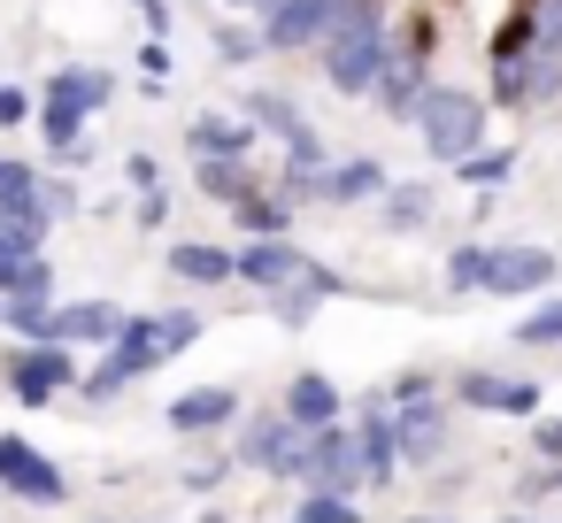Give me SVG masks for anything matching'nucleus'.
<instances>
[{"instance_id":"obj_38","label":"nucleus","mask_w":562,"mask_h":523,"mask_svg":"<svg viewBox=\"0 0 562 523\" xmlns=\"http://www.w3.org/2000/svg\"><path fill=\"white\" fill-rule=\"evenodd\" d=\"M132 9H139V24H147V39H170V0H132Z\"/></svg>"},{"instance_id":"obj_7","label":"nucleus","mask_w":562,"mask_h":523,"mask_svg":"<svg viewBox=\"0 0 562 523\" xmlns=\"http://www.w3.org/2000/svg\"><path fill=\"white\" fill-rule=\"evenodd\" d=\"M0 492H16V500H32V508H63V500H70V477H63L32 439L0 431Z\"/></svg>"},{"instance_id":"obj_5","label":"nucleus","mask_w":562,"mask_h":523,"mask_svg":"<svg viewBox=\"0 0 562 523\" xmlns=\"http://www.w3.org/2000/svg\"><path fill=\"white\" fill-rule=\"evenodd\" d=\"M355 9V0H270V9H262V47L270 55H316L324 39H331V24Z\"/></svg>"},{"instance_id":"obj_11","label":"nucleus","mask_w":562,"mask_h":523,"mask_svg":"<svg viewBox=\"0 0 562 523\" xmlns=\"http://www.w3.org/2000/svg\"><path fill=\"white\" fill-rule=\"evenodd\" d=\"M308 262H316V254H301L293 239H247V247H239V285L285 293V285H301V277H308Z\"/></svg>"},{"instance_id":"obj_24","label":"nucleus","mask_w":562,"mask_h":523,"mask_svg":"<svg viewBox=\"0 0 562 523\" xmlns=\"http://www.w3.org/2000/svg\"><path fill=\"white\" fill-rule=\"evenodd\" d=\"M232 224H239V239H293V201L270 185H255V193H239V208H232Z\"/></svg>"},{"instance_id":"obj_42","label":"nucleus","mask_w":562,"mask_h":523,"mask_svg":"<svg viewBox=\"0 0 562 523\" xmlns=\"http://www.w3.org/2000/svg\"><path fill=\"white\" fill-rule=\"evenodd\" d=\"M216 477H224V462H193V469H186V485H193V492H209Z\"/></svg>"},{"instance_id":"obj_14","label":"nucleus","mask_w":562,"mask_h":523,"mask_svg":"<svg viewBox=\"0 0 562 523\" xmlns=\"http://www.w3.org/2000/svg\"><path fill=\"white\" fill-rule=\"evenodd\" d=\"M393 431H401V462H439L447 454V408L424 400H393Z\"/></svg>"},{"instance_id":"obj_37","label":"nucleus","mask_w":562,"mask_h":523,"mask_svg":"<svg viewBox=\"0 0 562 523\" xmlns=\"http://www.w3.org/2000/svg\"><path fill=\"white\" fill-rule=\"evenodd\" d=\"M139 224H147V231L170 224V185H147V193H139Z\"/></svg>"},{"instance_id":"obj_34","label":"nucleus","mask_w":562,"mask_h":523,"mask_svg":"<svg viewBox=\"0 0 562 523\" xmlns=\"http://www.w3.org/2000/svg\"><path fill=\"white\" fill-rule=\"evenodd\" d=\"M485 285V247H454L447 254V293H477Z\"/></svg>"},{"instance_id":"obj_4","label":"nucleus","mask_w":562,"mask_h":523,"mask_svg":"<svg viewBox=\"0 0 562 523\" xmlns=\"http://www.w3.org/2000/svg\"><path fill=\"white\" fill-rule=\"evenodd\" d=\"M362 485H370V469H362V439L339 431V423L308 431V446H301V492H362Z\"/></svg>"},{"instance_id":"obj_25","label":"nucleus","mask_w":562,"mask_h":523,"mask_svg":"<svg viewBox=\"0 0 562 523\" xmlns=\"http://www.w3.org/2000/svg\"><path fill=\"white\" fill-rule=\"evenodd\" d=\"M285 416H293L301 431H324V423H339V385H331L324 369H301V377L285 385Z\"/></svg>"},{"instance_id":"obj_8","label":"nucleus","mask_w":562,"mask_h":523,"mask_svg":"<svg viewBox=\"0 0 562 523\" xmlns=\"http://www.w3.org/2000/svg\"><path fill=\"white\" fill-rule=\"evenodd\" d=\"M86 369H78V354L70 346H16L9 354V393L24 400V408H47L55 393H70Z\"/></svg>"},{"instance_id":"obj_9","label":"nucleus","mask_w":562,"mask_h":523,"mask_svg":"<svg viewBox=\"0 0 562 523\" xmlns=\"http://www.w3.org/2000/svg\"><path fill=\"white\" fill-rule=\"evenodd\" d=\"M554 285V254L547 247H485V285L477 293H493V300H531V293H547Z\"/></svg>"},{"instance_id":"obj_40","label":"nucleus","mask_w":562,"mask_h":523,"mask_svg":"<svg viewBox=\"0 0 562 523\" xmlns=\"http://www.w3.org/2000/svg\"><path fill=\"white\" fill-rule=\"evenodd\" d=\"M531 446H539V462H562V416H554V423H539V431H531Z\"/></svg>"},{"instance_id":"obj_44","label":"nucleus","mask_w":562,"mask_h":523,"mask_svg":"<svg viewBox=\"0 0 562 523\" xmlns=\"http://www.w3.org/2000/svg\"><path fill=\"white\" fill-rule=\"evenodd\" d=\"M408 523H447V515H408Z\"/></svg>"},{"instance_id":"obj_21","label":"nucleus","mask_w":562,"mask_h":523,"mask_svg":"<svg viewBox=\"0 0 562 523\" xmlns=\"http://www.w3.org/2000/svg\"><path fill=\"white\" fill-rule=\"evenodd\" d=\"M339 293H347V277H339L331 262H308V277H301V285L270 293V316H278V323H316V308H324V300H339Z\"/></svg>"},{"instance_id":"obj_27","label":"nucleus","mask_w":562,"mask_h":523,"mask_svg":"<svg viewBox=\"0 0 562 523\" xmlns=\"http://www.w3.org/2000/svg\"><path fill=\"white\" fill-rule=\"evenodd\" d=\"M378 216H385V231H424V224H431V185H424V178H401V185H385Z\"/></svg>"},{"instance_id":"obj_10","label":"nucleus","mask_w":562,"mask_h":523,"mask_svg":"<svg viewBox=\"0 0 562 523\" xmlns=\"http://www.w3.org/2000/svg\"><path fill=\"white\" fill-rule=\"evenodd\" d=\"M301 446H308V431L278 408V416H262V423H247V439L232 446L247 469H262V477H301Z\"/></svg>"},{"instance_id":"obj_29","label":"nucleus","mask_w":562,"mask_h":523,"mask_svg":"<svg viewBox=\"0 0 562 523\" xmlns=\"http://www.w3.org/2000/svg\"><path fill=\"white\" fill-rule=\"evenodd\" d=\"M508 170H516V155H508V147H477L470 162H454V178H462V185H477V193H501V185H508Z\"/></svg>"},{"instance_id":"obj_2","label":"nucleus","mask_w":562,"mask_h":523,"mask_svg":"<svg viewBox=\"0 0 562 523\" xmlns=\"http://www.w3.org/2000/svg\"><path fill=\"white\" fill-rule=\"evenodd\" d=\"M316 62H324V86L331 93H347V101H370L378 93V78L393 62V32H385L378 0H355V9L331 24V39L316 47Z\"/></svg>"},{"instance_id":"obj_12","label":"nucleus","mask_w":562,"mask_h":523,"mask_svg":"<svg viewBox=\"0 0 562 523\" xmlns=\"http://www.w3.org/2000/svg\"><path fill=\"white\" fill-rule=\"evenodd\" d=\"M109 101H116V78H109V70H93V62L55 70V78H47V93H40V109H70V116H86V124H93Z\"/></svg>"},{"instance_id":"obj_22","label":"nucleus","mask_w":562,"mask_h":523,"mask_svg":"<svg viewBox=\"0 0 562 523\" xmlns=\"http://www.w3.org/2000/svg\"><path fill=\"white\" fill-rule=\"evenodd\" d=\"M55 331H63V346H116L124 308L116 300H63L55 308Z\"/></svg>"},{"instance_id":"obj_20","label":"nucleus","mask_w":562,"mask_h":523,"mask_svg":"<svg viewBox=\"0 0 562 523\" xmlns=\"http://www.w3.org/2000/svg\"><path fill=\"white\" fill-rule=\"evenodd\" d=\"M362 469H370V485H385L393 469H401V431H393V393H378V400H362Z\"/></svg>"},{"instance_id":"obj_16","label":"nucleus","mask_w":562,"mask_h":523,"mask_svg":"<svg viewBox=\"0 0 562 523\" xmlns=\"http://www.w3.org/2000/svg\"><path fill=\"white\" fill-rule=\"evenodd\" d=\"M385 162L378 155H347V162H331L324 170V185H316V201H331V208H362V201H385Z\"/></svg>"},{"instance_id":"obj_32","label":"nucleus","mask_w":562,"mask_h":523,"mask_svg":"<svg viewBox=\"0 0 562 523\" xmlns=\"http://www.w3.org/2000/svg\"><path fill=\"white\" fill-rule=\"evenodd\" d=\"M393 55H401V62H424V70H431V55H439V16H431V9H416Z\"/></svg>"},{"instance_id":"obj_41","label":"nucleus","mask_w":562,"mask_h":523,"mask_svg":"<svg viewBox=\"0 0 562 523\" xmlns=\"http://www.w3.org/2000/svg\"><path fill=\"white\" fill-rule=\"evenodd\" d=\"M124 178H132L139 193H147V185H162V170H155V155H132V162H124Z\"/></svg>"},{"instance_id":"obj_35","label":"nucleus","mask_w":562,"mask_h":523,"mask_svg":"<svg viewBox=\"0 0 562 523\" xmlns=\"http://www.w3.org/2000/svg\"><path fill=\"white\" fill-rule=\"evenodd\" d=\"M139 70H147V93H170V70H178L170 62V39H147L139 47Z\"/></svg>"},{"instance_id":"obj_3","label":"nucleus","mask_w":562,"mask_h":523,"mask_svg":"<svg viewBox=\"0 0 562 523\" xmlns=\"http://www.w3.org/2000/svg\"><path fill=\"white\" fill-rule=\"evenodd\" d=\"M408 132L424 139V155L431 162H470L477 147H485V101L477 93H462V86H424V101H416V116H408Z\"/></svg>"},{"instance_id":"obj_46","label":"nucleus","mask_w":562,"mask_h":523,"mask_svg":"<svg viewBox=\"0 0 562 523\" xmlns=\"http://www.w3.org/2000/svg\"><path fill=\"white\" fill-rule=\"evenodd\" d=\"M0 162H9V155H0Z\"/></svg>"},{"instance_id":"obj_26","label":"nucleus","mask_w":562,"mask_h":523,"mask_svg":"<svg viewBox=\"0 0 562 523\" xmlns=\"http://www.w3.org/2000/svg\"><path fill=\"white\" fill-rule=\"evenodd\" d=\"M424 86H431V78H424V62H401V55H393L370 101H378L385 116H401V124H408V116H416V101H424Z\"/></svg>"},{"instance_id":"obj_33","label":"nucleus","mask_w":562,"mask_h":523,"mask_svg":"<svg viewBox=\"0 0 562 523\" xmlns=\"http://www.w3.org/2000/svg\"><path fill=\"white\" fill-rule=\"evenodd\" d=\"M270 47H262V32H247V24H216V62H232V70H247V62H262Z\"/></svg>"},{"instance_id":"obj_18","label":"nucleus","mask_w":562,"mask_h":523,"mask_svg":"<svg viewBox=\"0 0 562 523\" xmlns=\"http://www.w3.org/2000/svg\"><path fill=\"white\" fill-rule=\"evenodd\" d=\"M0 216H16V224H32L40 239L55 231V216H47V178L32 170V162H0Z\"/></svg>"},{"instance_id":"obj_36","label":"nucleus","mask_w":562,"mask_h":523,"mask_svg":"<svg viewBox=\"0 0 562 523\" xmlns=\"http://www.w3.org/2000/svg\"><path fill=\"white\" fill-rule=\"evenodd\" d=\"M40 109H32V93L24 86H9V78H0V132H24Z\"/></svg>"},{"instance_id":"obj_45","label":"nucleus","mask_w":562,"mask_h":523,"mask_svg":"<svg viewBox=\"0 0 562 523\" xmlns=\"http://www.w3.org/2000/svg\"><path fill=\"white\" fill-rule=\"evenodd\" d=\"M0 308H9V300H0Z\"/></svg>"},{"instance_id":"obj_15","label":"nucleus","mask_w":562,"mask_h":523,"mask_svg":"<svg viewBox=\"0 0 562 523\" xmlns=\"http://www.w3.org/2000/svg\"><path fill=\"white\" fill-rule=\"evenodd\" d=\"M186 147H193V162H247V155H255V124H247V116L209 109V116H193Z\"/></svg>"},{"instance_id":"obj_19","label":"nucleus","mask_w":562,"mask_h":523,"mask_svg":"<svg viewBox=\"0 0 562 523\" xmlns=\"http://www.w3.org/2000/svg\"><path fill=\"white\" fill-rule=\"evenodd\" d=\"M170 277L186 285H232L239 277V247H216V239H170Z\"/></svg>"},{"instance_id":"obj_30","label":"nucleus","mask_w":562,"mask_h":523,"mask_svg":"<svg viewBox=\"0 0 562 523\" xmlns=\"http://www.w3.org/2000/svg\"><path fill=\"white\" fill-rule=\"evenodd\" d=\"M516 346H562V293H547V300L516 323Z\"/></svg>"},{"instance_id":"obj_23","label":"nucleus","mask_w":562,"mask_h":523,"mask_svg":"<svg viewBox=\"0 0 562 523\" xmlns=\"http://www.w3.org/2000/svg\"><path fill=\"white\" fill-rule=\"evenodd\" d=\"M239 116H247L255 132H270L278 147H301V139H316V124H308V116H301L285 93H247V101H239Z\"/></svg>"},{"instance_id":"obj_1","label":"nucleus","mask_w":562,"mask_h":523,"mask_svg":"<svg viewBox=\"0 0 562 523\" xmlns=\"http://www.w3.org/2000/svg\"><path fill=\"white\" fill-rule=\"evenodd\" d=\"M201 339V316L193 308H162V316H124V331H116V346L86 369V393L93 400H116L124 385H139L155 362H170V354H186Z\"/></svg>"},{"instance_id":"obj_43","label":"nucleus","mask_w":562,"mask_h":523,"mask_svg":"<svg viewBox=\"0 0 562 523\" xmlns=\"http://www.w3.org/2000/svg\"><path fill=\"white\" fill-rule=\"evenodd\" d=\"M224 9H255V16H262V9H270V0H224Z\"/></svg>"},{"instance_id":"obj_13","label":"nucleus","mask_w":562,"mask_h":523,"mask_svg":"<svg viewBox=\"0 0 562 523\" xmlns=\"http://www.w3.org/2000/svg\"><path fill=\"white\" fill-rule=\"evenodd\" d=\"M224 423H239V385H201V393H178L170 400V431L178 439H209Z\"/></svg>"},{"instance_id":"obj_39","label":"nucleus","mask_w":562,"mask_h":523,"mask_svg":"<svg viewBox=\"0 0 562 523\" xmlns=\"http://www.w3.org/2000/svg\"><path fill=\"white\" fill-rule=\"evenodd\" d=\"M47 216H55V224L78 216V185H70V178H47Z\"/></svg>"},{"instance_id":"obj_28","label":"nucleus","mask_w":562,"mask_h":523,"mask_svg":"<svg viewBox=\"0 0 562 523\" xmlns=\"http://www.w3.org/2000/svg\"><path fill=\"white\" fill-rule=\"evenodd\" d=\"M193 185H201L216 208H239V193H255L247 162H193Z\"/></svg>"},{"instance_id":"obj_6","label":"nucleus","mask_w":562,"mask_h":523,"mask_svg":"<svg viewBox=\"0 0 562 523\" xmlns=\"http://www.w3.org/2000/svg\"><path fill=\"white\" fill-rule=\"evenodd\" d=\"M47 293H55L47 239L16 216H0V300H47Z\"/></svg>"},{"instance_id":"obj_31","label":"nucleus","mask_w":562,"mask_h":523,"mask_svg":"<svg viewBox=\"0 0 562 523\" xmlns=\"http://www.w3.org/2000/svg\"><path fill=\"white\" fill-rule=\"evenodd\" d=\"M293 523H362V500L355 492H308L293 508Z\"/></svg>"},{"instance_id":"obj_17","label":"nucleus","mask_w":562,"mask_h":523,"mask_svg":"<svg viewBox=\"0 0 562 523\" xmlns=\"http://www.w3.org/2000/svg\"><path fill=\"white\" fill-rule=\"evenodd\" d=\"M454 393L470 408H485V416H531L539 408V377H501V369H470Z\"/></svg>"}]
</instances>
